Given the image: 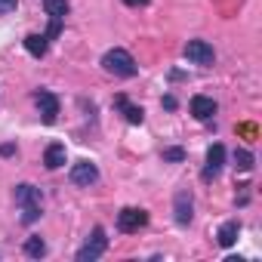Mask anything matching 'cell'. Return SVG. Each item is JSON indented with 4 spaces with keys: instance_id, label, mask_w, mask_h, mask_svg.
Masks as SVG:
<instances>
[{
    "instance_id": "cell-1",
    "label": "cell",
    "mask_w": 262,
    "mask_h": 262,
    "mask_svg": "<svg viewBox=\"0 0 262 262\" xmlns=\"http://www.w3.org/2000/svg\"><path fill=\"white\" fill-rule=\"evenodd\" d=\"M102 68H105L108 74H114V77H133V74H136V59L129 56L126 50L114 47V50H108V53L102 56Z\"/></svg>"
},
{
    "instance_id": "cell-2",
    "label": "cell",
    "mask_w": 262,
    "mask_h": 262,
    "mask_svg": "<svg viewBox=\"0 0 262 262\" xmlns=\"http://www.w3.org/2000/svg\"><path fill=\"white\" fill-rule=\"evenodd\" d=\"M16 204L22 207V222L25 225H31V222H37L40 219V188H34V185H16Z\"/></svg>"
},
{
    "instance_id": "cell-3",
    "label": "cell",
    "mask_w": 262,
    "mask_h": 262,
    "mask_svg": "<svg viewBox=\"0 0 262 262\" xmlns=\"http://www.w3.org/2000/svg\"><path fill=\"white\" fill-rule=\"evenodd\" d=\"M108 250V237H105V228L102 225H96L93 228V234L86 237V244L77 250V262H96L102 253Z\"/></svg>"
},
{
    "instance_id": "cell-4",
    "label": "cell",
    "mask_w": 262,
    "mask_h": 262,
    "mask_svg": "<svg viewBox=\"0 0 262 262\" xmlns=\"http://www.w3.org/2000/svg\"><path fill=\"white\" fill-rule=\"evenodd\" d=\"M145 225H148V213L139 210V207H123V210L117 213V228H120L123 234H133V231H139V228H145Z\"/></svg>"
},
{
    "instance_id": "cell-5",
    "label": "cell",
    "mask_w": 262,
    "mask_h": 262,
    "mask_svg": "<svg viewBox=\"0 0 262 262\" xmlns=\"http://www.w3.org/2000/svg\"><path fill=\"white\" fill-rule=\"evenodd\" d=\"M185 59L191 62V65H213L216 62V53H213V47L207 43V40H188L185 43Z\"/></svg>"
},
{
    "instance_id": "cell-6",
    "label": "cell",
    "mask_w": 262,
    "mask_h": 262,
    "mask_svg": "<svg viewBox=\"0 0 262 262\" xmlns=\"http://www.w3.org/2000/svg\"><path fill=\"white\" fill-rule=\"evenodd\" d=\"M191 216H194V201H191V191L182 188V191H176V198H173V219H176L179 225H188Z\"/></svg>"
},
{
    "instance_id": "cell-7",
    "label": "cell",
    "mask_w": 262,
    "mask_h": 262,
    "mask_svg": "<svg viewBox=\"0 0 262 262\" xmlns=\"http://www.w3.org/2000/svg\"><path fill=\"white\" fill-rule=\"evenodd\" d=\"M222 164H225V145H210V151H207V167H204V173H201V179L204 182H213L219 173H222Z\"/></svg>"
},
{
    "instance_id": "cell-8",
    "label": "cell",
    "mask_w": 262,
    "mask_h": 262,
    "mask_svg": "<svg viewBox=\"0 0 262 262\" xmlns=\"http://www.w3.org/2000/svg\"><path fill=\"white\" fill-rule=\"evenodd\" d=\"M71 182L74 185H93L96 179H99V167L96 164H90V161H77L74 167H71Z\"/></svg>"
},
{
    "instance_id": "cell-9",
    "label": "cell",
    "mask_w": 262,
    "mask_h": 262,
    "mask_svg": "<svg viewBox=\"0 0 262 262\" xmlns=\"http://www.w3.org/2000/svg\"><path fill=\"white\" fill-rule=\"evenodd\" d=\"M37 108H40L43 123H53L59 117V99H56V93H50V90L37 93Z\"/></svg>"
},
{
    "instance_id": "cell-10",
    "label": "cell",
    "mask_w": 262,
    "mask_h": 262,
    "mask_svg": "<svg viewBox=\"0 0 262 262\" xmlns=\"http://www.w3.org/2000/svg\"><path fill=\"white\" fill-rule=\"evenodd\" d=\"M191 114L198 120H210L216 114V102L210 96H191Z\"/></svg>"
},
{
    "instance_id": "cell-11",
    "label": "cell",
    "mask_w": 262,
    "mask_h": 262,
    "mask_svg": "<svg viewBox=\"0 0 262 262\" xmlns=\"http://www.w3.org/2000/svg\"><path fill=\"white\" fill-rule=\"evenodd\" d=\"M114 105L123 111V117H126L129 123H142V120H145V111H142L139 105H129L126 96H114Z\"/></svg>"
},
{
    "instance_id": "cell-12",
    "label": "cell",
    "mask_w": 262,
    "mask_h": 262,
    "mask_svg": "<svg viewBox=\"0 0 262 262\" xmlns=\"http://www.w3.org/2000/svg\"><path fill=\"white\" fill-rule=\"evenodd\" d=\"M43 164H47V170H59V167L65 164V145H62V142L47 145V151H43Z\"/></svg>"
},
{
    "instance_id": "cell-13",
    "label": "cell",
    "mask_w": 262,
    "mask_h": 262,
    "mask_svg": "<svg viewBox=\"0 0 262 262\" xmlns=\"http://www.w3.org/2000/svg\"><path fill=\"white\" fill-rule=\"evenodd\" d=\"M47 47H50V40H47L43 34H28V37H25V50H28L34 59H43V56H47Z\"/></svg>"
},
{
    "instance_id": "cell-14",
    "label": "cell",
    "mask_w": 262,
    "mask_h": 262,
    "mask_svg": "<svg viewBox=\"0 0 262 262\" xmlns=\"http://www.w3.org/2000/svg\"><path fill=\"white\" fill-rule=\"evenodd\" d=\"M237 234H241V222H237V219H231V222H225V225L219 228V234H216V237H219V244H222V247H231V244L237 241Z\"/></svg>"
},
{
    "instance_id": "cell-15",
    "label": "cell",
    "mask_w": 262,
    "mask_h": 262,
    "mask_svg": "<svg viewBox=\"0 0 262 262\" xmlns=\"http://www.w3.org/2000/svg\"><path fill=\"white\" fill-rule=\"evenodd\" d=\"M43 10L50 19H65L68 16V4L65 0H43Z\"/></svg>"
},
{
    "instance_id": "cell-16",
    "label": "cell",
    "mask_w": 262,
    "mask_h": 262,
    "mask_svg": "<svg viewBox=\"0 0 262 262\" xmlns=\"http://www.w3.org/2000/svg\"><path fill=\"white\" fill-rule=\"evenodd\" d=\"M25 256H31V259H40V256H47V244H43V237H28L25 241Z\"/></svg>"
},
{
    "instance_id": "cell-17",
    "label": "cell",
    "mask_w": 262,
    "mask_h": 262,
    "mask_svg": "<svg viewBox=\"0 0 262 262\" xmlns=\"http://www.w3.org/2000/svg\"><path fill=\"white\" fill-rule=\"evenodd\" d=\"M234 167H237L241 173H250V170H253V155H250L247 148H237V151H234Z\"/></svg>"
},
{
    "instance_id": "cell-18",
    "label": "cell",
    "mask_w": 262,
    "mask_h": 262,
    "mask_svg": "<svg viewBox=\"0 0 262 262\" xmlns=\"http://www.w3.org/2000/svg\"><path fill=\"white\" fill-rule=\"evenodd\" d=\"M164 161L182 164V161H185V148H164Z\"/></svg>"
},
{
    "instance_id": "cell-19",
    "label": "cell",
    "mask_w": 262,
    "mask_h": 262,
    "mask_svg": "<svg viewBox=\"0 0 262 262\" xmlns=\"http://www.w3.org/2000/svg\"><path fill=\"white\" fill-rule=\"evenodd\" d=\"M62 22H65V19H50V28H47V34H43V37H47V40L59 37V34H62Z\"/></svg>"
},
{
    "instance_id": "cell-20",
    "label": "cell",
    "mask_w": 262,
    "mask_h": 262,
    "mask_svg": "<svg viewBox=\"0 0 262 262\" xmlns=\"http://www.w3.org/2000/svg\"><path fill=\"white\" fill-rule=\"evenodd\" d=\"M16 7H19V0H0V16L16 13Z\"/></svg>"
},
{
    "instance_id": "cell-21",
    "label": "cell",
    "mask_w": 262,
    "mask_h": 262,
    "mask_svg": "<svg viewBox=\"0 0 262 262\" xmlns=\"http://www.w3.org/2000/svg\"><path fill=\"white\" fill-rule=\"evenodd\" d=\"M0 155H4V158H13V155H16V145H10V142L0 145Z\"/></svg>"
},
{
    "instance_id": "cell-22",
    "label": "cell",
    "mask_w": 262,
    "mask_h": 262,
    "mask_svg": "<svg viewBox=\"0 0 262 262\" xmlns=\"http://www.w3.org/2000/svg\"><path fill=\"white\" fill-rule=\"evenodd\" d=\"M164 108H170V111H173V108H176V99H173V96H164Z\"/></svg>"
},
{
    "instance_id": "cell-23",
    "label": "cell",
    "mask_w": 262,
    "mask_h": 262,
    "mask_svg": "<svg viewBox=\"0 0 262 262\" xmlns=\"http://www.w3.org/2000/svg\"><path fill=\"white\" fill-rule=\"evenodd\" d=\"M123 4H126V7H145L148 0H123Z\"/></svg>"
}]
</instances>
